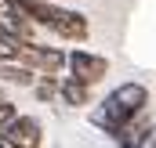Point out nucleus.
I'll return each instance as SVG.
<instances>
[{
    "label": "nucleus",
    "mask_w": 156,
    "mask_h": 148,
    "mask_svg": "<svg viewBox=\"0 0 156 148\" xmlns=\"http://www.w3.org/2000/svg\"><path fill=\"white\" fill-rule=\"evenodd\" d=\"M145 112H149V87L138 83V79H123V83H116V87L98 101V109L91 112V126L116 141L120 134H123L134 119H142Z\"/></svg>",
    "instance_id": "nucleus-1"
},
{
    "label": "nucleus",
    "mask_w": 156,
    "mask_h": 148,
    "mask_svg": "<svg viewBox=\"0 0 156 148\" xmlns=\"http://www.w3.org/2000/svg\"><path fill=\"white\" fill-rule=\"evenodd\" d=\"M18 58L29 69H37L40 76H62L66 72V62H69V51L40 43V40H29V43H18Z\"/></svg>",
    "instance_id": "nucleus-2"
},
{
    "label": "nucleus",
    "mask_w": 156,
    "mask_h": 148,
    "mask_svg": "<svg viewBox=\"0 0 156 148\" xmlns=\"http://www.w3.org/2000/svg\"><path fill=\"white\" fill-rule=\"evenodd\" d=\"M66 76H73L80 83H87V87H98L109 76V58L98 54V51H87V47H73L69 62H66Z\"/></svg>",
    "instance_id": "nucleus-3"
},
{
    "label": "nucleus",
    "mask_w": 156,
    "mask_h": 148,
    "mask_svg": "<svg viewBox=\"0 0 156 148\" xmlns=\"http://www.w3.org/2000/svg\"><path fill=\"white\" fill-rule=\"evenodd\" d=\"M18 116H22V112H18V105H15L11 98H4V94H0V130H4L7 123H15Z\"/></svg>",
    "instance_id": "nucleus-10"
},
{
    "label": "nucleus",
    "mask_w": 156,
    "mask_h": 148,
    "mask_svg": "<svg viewBox=\"0 0 156 148\" xmlns=\"http://www.w3.org/2000/svg\"><path fill=\"white\" fill-rule=\"evenodd\" d=\"M58 83H62V76H40L37 83H33V98H37L40 105L55 101L58 98Z\"/></svg>",
    "instance_id": "nucleus-9"
},
{
    "label": "nucleus",
    "mask_w": 156,
    "mask_h": 148,
    "mask_svg": "<svg viewBox=\"0 0 156 148\" xmlns=\"http://www.w3.org/2000/svg\"><path fill=\"white\" fill-rule=\"evenodd\" d=\"M51 33L62 40V43H87L91 36V22H87V15L76 11V7H55V18H51Z\"/></svg>",
    "instance_id": "nucleus-4"
},
{
    "label": "nucleus",
    "mask_w": 156,
    "mask_h": 148,
    "mask_svg": "<svg viewBox=\"0 0 156 148\" xmlns=\"http://www.w3.org/2000/svg\"><path fill=\"white\" fill-rule=\"evenodd\" d=\"M40 79L37 69H29L22 58H7V62H0V83H11V87H29L33 90V83Z\"/></svg>",
    "instance_id": "nucleus-7"
},
{
    "label": "nucleus",
    "mask_w": 156,
    "mask_h": 148,
    "mask_svg": "<svg viewBox=\"0 0 156 148\" xmlns=\"http://www.w3.org/2000/svg\"><path fill=\"white\" fill-rule=\"evenodd\" d=\"M0 137L11 148H44V123H40L37 116H26L22 112L15 123H7L0 130Z\"/></svg>",
    "instance_id": "nucleus-5"
},
{
    "label": "nucleus",
    "mask_w": 156,
    "mask_h": 148,
    "mask_svg": "<svg viewBox=\"0 0 156 148\" xmlns=\"http://www.w3.org/2000/svg\"><path fill=\"white\" fill-rule=\"evenodd\" d=\"M58 101L69 105V109H87V105L94 101V87L80 83L73 76H62V83H58Z\"/></svg>",
    "instance_id": "nucleus-6"
},
{
    "label": "nucleus",
    "mask_w": 156,
    "mask_h": 148,
    "mask_svg": "<svg viewBox=\"0 0 156 148\" xmlns=\"http://www.w3.org/2000/svg\"><path fill=\"white\" fill-rule=\"evenodd\" d=\"M153 134H156V119L142 116V119H134V123H131V126L116 137V148H145Z\"/></svg>",
    "instance_id": "nucleus-8"
}]
</instances>
